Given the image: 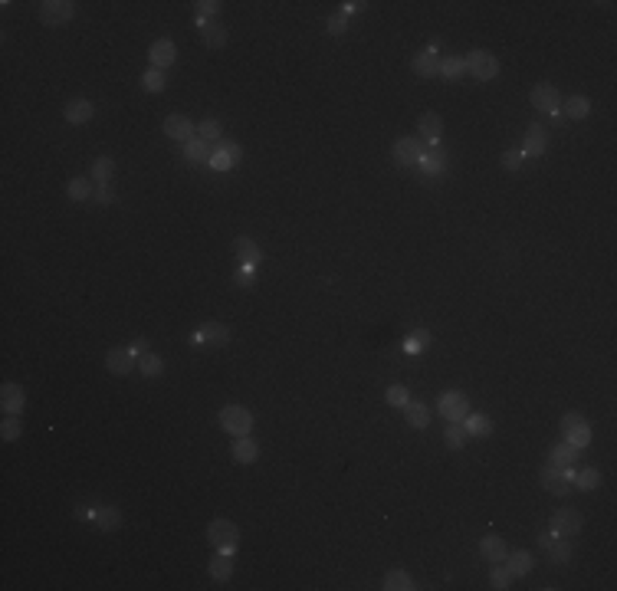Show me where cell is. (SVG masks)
<instances>
[{"label":"cell","instance_id":"1","mask_svg":"<svg viewBox=\"0 0 617 591\" xmlns=\"http://www.w3.org/2000/svg\"><path fill=\"white\" fill-rule=\"evenodd\" d=\"M217 420H220V430H227L233 440L247 437L250 430H253V410L243 408V404H227V408H220Z\"/></svg>","mask_w":617,"mask_h":591},{"label":"cell","instance_id":"2","mask_svg":"<svg viewBox=\"0 0 617 591\" xmlns=\"http://www.w3.org/2000/svg\"><path fill=\"white\" fill-rule=\"evenodd\" d=\"M207 542L217 549V552H227L233 555L240 545V529L237 523H230V519H210L207 523Z\"/></svg>","mask_w":617,"mask_h":591},{"label":"cell","instance_id":"3","mask_svg":"<svg viewBox=\"0 0 617 591\" xmlns=\"http://www.w3.org/2000/svg\"><path fill=\"white\" fill-rule=\"evenodd\" d=\"M463 63H466V73L473 79H479V83H489V79L499 76V59L493 53H486V49H470L463 56Z\"/></svg>","mask_w":617,"mask_h":591},{"label":"cell","instance_id":"4","mask_svg":"<svg viewBox=\"0 0 617 591\" xmlns=\"http://www.w3.org/2000/svg\"><path fill=\"white\" fill-rule=\"evenodd\" d=\"M539 480L551 496H568L571 489H575V467L558 470V467H551V463H545V467L539 470Z\"/></svg>","mask_w":617,"mask_h":591},{"label":"cell","instance_id":"5","mask_svg":"<svg viewBox=\"0 0 617 591\" xmlns=\"http://www.w3.org/2000/svg\"><path fill=\"white\" fill-rule=\"evenodd\" d=\"M561 434H565V444H571L575 450H585L591 444V427L578 410H568L561 418Z\"/></svg>","mask_w":617,"mask_h":591},{"label":"cell","instance_id":"6","mask_svg":"<svg viewBox=\"0 0 617 591\" xmlns=\"http://www.w3.org/2000/svg\"><path fill=\"white\" fill-rule=\"evenodd\" d=\"M73 17H76L73 0H43L39 4V23H47V27H66Z\"/></svg>","mask_w":617,"mask_h":591},{"label":"cell","instance_id":"7","mask_svg":"<svg viewBox=\"0 0 617 591\" xmlns=\"http://www.w3.org/2000/svg\"><path fill=\"white\" fill-rule=\"evenodd\" d=\"M437 410L440 418L450 420V424H463L470 418V401H466L463 391H444L437 401Z\"/></svg>","mask_w":617,"mask_h":591},{"label":"cell","instance_id":"8","mask_svg":"<svg viewBox=\"0 0 617 591\" xmlns=\"http://www.w3.org/2000/svg\"><path fill=\"white\" fill-rule=\"evenodd\" d=\"M581 525H585V519H581L578 509H558V513H551L549 519V532L558 535V539H571V535L581 532Z\"/></svg>","mask_w":617,"mask_h":591},{"label":"cell","instance_id":"9","mask_svg":"<svg viewBox=\"0 0 617 591\" xmlns=\"http://www.w3.org/2000/svg\"><path fill=\"white\" fill-rule=\"evenodd\" d=\"M529 99H532V105L539 109V112H558L561 109V92L551 83H535L532 86V92H529Z\"/></svg>","mask_w":617,"mask_h":591},{"label":"cell","instance_id":"10","mask_svg":"<svg viewBox=\"0 0 617 591\" xmlns=\"http://www.w3.org/2000/svg\"><path fill=\"white\" fill-rule=\"evenodd\" d=\"M420 152H424V148H420L417 138H408V135H404V138H398V142H394L391 158H394V164H398V168H414V164L420 162Z\"/></svg>","mask_w":617,"mask_h":591},{"label":"cell","instance_id":"11","mask_svg":"<svg viewBox=\"0 0 617 591\" xmlns=\"http://www.w3.org/2000/svg\"><path fill=\"white\" fill-rule=\"evenodd\" d=\"M148 59H152L154 69L174 66V63H178V43H174V39H168V37L154 39L152 47H148Z\"/></svg>","mask_w":617,"mask_h":591},{"label":"cell","instance_id":"12","mask_svg":"<svg viewBox=\"0 0 617 591\" xmlns=\"http://www.w3.org/2000/svg\"><path fill=\"white\" fill-rule=\"evenodd\" d=\"M0 408H4V414H17L20 418L23 408H27V391L17 382H7L0 388Z\"/></svg>","mask_w":617,"mask_h":591},{"label":"cell","instance_id":"13","mask_svg":"<svg viewBox=\"0 0 617 591\" xmlns=\"http://www.w3.org/2000/svg\"><path fill=\"white\" fill-rule=\"evenodd\" d=\"M164 135L174 138V142H181V145H188L190 138H194V122H190L188 115L171 112L168 118H164Z\"/></svg>","mask_w":617,"mask_h":591},{"label":"cell","instance_id":"14","mask_svg":"<svg viewBox=\"0 0 617 591\" xmlns=\"http://www.w3.org/2000/svg\"><path fill=\"white\" fill-rule=\"evenodd\" d=\"M138 365V358L132 355V348H109V355H105V368H109V374H128Z\"/></svg>","mask_w":617,"mask_h":591},{"label":"cell","instance_id":"15","mask_svg":"<svg viewBox=\"0 0 617 591\" xmlns=\"http://www.w3.org/2000/svg\"><path fill=\"white\" fill-rule=\"evenodd\" d=\"M240 158H243V148H240V145H220L217 152L210 154V168H214V171H230V168H237L240 164Z\"/></svg>","mask_w":617,"mask_h":591},{"label":"cell","instance_id":"16","mask_svg":"<svg viewBox=\"0 0 617 591\" xmlns=\"http://www.w3.org/2000/svg\"><path fill=\"white\" fill-rule=\"evenodd\" d=\"M417 168L427 174V178H437V174H444V171H446V154H444V148H440V145H430L427 152H420Z\"/></svg>","mask_w":617,"mask_h":591},{"label":"cell","instance_id":"17","mask_svg":"<svg viewBox=\"0 0 617 591\" xmlns=\"http://www.w3.org/2000/svg\"><path fill=\"white\" fill-rule=\"evenodd\" d=\"M545 148H549V135H545V128H542L539 122H532L529 128H525V138H523V154L539 158V154H545Z\"/></svg>","mask_w":617,"mask_h":591},{"label":"cell","instance_id":"18","mask_svg":"<svg viewBox=\"0 0 617 591\" xmlns=\"http://www.w3.org/2000/svg\"><path fill=\"white\" fill-rule=\"evenodd\" d=\"M92 115H95V105L89 99H69L66 109H63V118L69 125H86L92 122Z\"/></svg>","mask_w":617,"mask_h":591},{"label":"cell","instance_id":"19","mask_svg":"<svg viewBox=\"0 0 617 591\" xmlns=\"http://www.w3.org/2000/svg\"><path fill=\"white\" fill-rule=\"evenodd\" d=\"M417 135L424 138L427 145H440V138H444V118H440L437 112H427L420 115L417 122Z\"/></svg>","mask_w":617,"mask_h":591},{"label":"cell","instance_id":"20","mask_svg":"<svg viewBox=\"0 0 617 591\" xmlns=\"http://www.w3.org/2000/svg\"><path fill=\"white\" fill-rule=\"evenodd\" d=\"M194 342L197 345H227L230 342V329L224 322H204L200 325V332L194 335Z\"/></svg>","mask_w":617,"mask_h":591},{"label":"cell","instance_id":"21","mask_svg":"<svg viewBox=\"0 0 617 591\" xmlns=\"http://www.w3.org/2000/svg\"><path fill=\"white\" fill-rule=\"evenodd\" d=\"M230 457L237 460V463H243V467H247V463H257L259 460V444L253 437H237L233 440V450H230Z\"/></svg>","mask_w":617,"mask_h":591},{"label":"cell","instance_id":"22","mask_svg":"<svg viewBox=\"0 0 617 591\" xmlns=\"http://www.w3.org/2000/svg\"><path fill=\"white\" fill-rule=\"evenodd\" d=\"M479 555H483L486 562L493 565V562H503L506 555H509V549H506V542H503V539H499V535L486 532L483 539H479Z\"/></svg>","mask_w":617,"mask_h":591},{"label":"cell","instance_id":"23","mask_svg":"<svg viewBox=\"0 0 617 591\" xmlns=\"http://www.w3.org/2000/svg\"><path fill=\"white\" fill-rule=\"evenodd\" d=\"M233 250H237L240 263H247V267H259V263H263V250L257 247L253 237H237L233 240Z\"/></svg>","mask_w":617,"mask_h":591},{"label":"cell","instance_id":"24","mask_svg":"<svg viewBox=\"0 0 617 591\" xmlns=\"http://www.w3.org/2000/svg\"><path fill=\"white\" fill-rule=\"evenodd\" d=\"M578 450L571 447V444H565V440H561V444H555V447L549 450V463L551 467H558V470H568V467H575V463H578Z\"/></svg>","mask_w":617,"mask_h":591},{"label":"cell","instance_id":"25","mask_svg":"<svg viewBox=\"0 0 617 591\" xmlns=\"http://www.w3.org/2000/svg\"><path fill=\"white\" fill-rule=\"evenodd\" d=\"M207 575L214 578V582H230V578H233V555L217 552L207 562Z\"/></svg>","mask_w":617,"mask_h":591},{"label":"cell","instance_id":"26","mask_svg":"<svg viewBox=\"0 0 617 591\" xmlns=\"http://www.w3.org/2000/svg\"><path fill=\"white\" fill-rule=\"evenodd\" d=\"M92 519H95V525H99V532H115V529L122 525V513H118L115 506H95Z\"/></svg>","mask_w":617,"mask_h":591},{"label":"cell","instance_id":"27","mask_svg":"<svg viewBox=\"0 0 617 591\" xmlns=\"http://www.w3.org/2000/svg\"><path fill=\"white\" fill-rule=\"evenodd\" d=\"M404 418H408V424L414 430H424L430 424V408L424 404V401H414L410 398L408 404H404Z\"/></svg>","mask_w":617,"mask_h":591},{"label":"cell","instance_id":"28","mask_svg":"<svg viewBox=\"0 0 617 591\" xmlns=\"http://www.w3.org/2000/svg\"><path fill=\"white\" fill-rule=\"evenodd\" d=\"M410 66H414V73L424 79H434L440 76V59L434 56V49H427V53H417V56L410 59Z\"/></svg>","mask_w":617,"mask_h":591},{"label":"cell","instance_id":"29","mask_svg":"<svg viewBox=\"0 0 617 591\" xmlns=\"http://www.w3.org/2000/svg\"><path fill=\"white\" fill-rule=\"evenodd\" d=\"M200 39H204V47L207 49H224L227 47V39H230V33H227L224 23H207V27H200Z\"/></svg>","mask_w":617,"mask_h":591},{"label":"cell","instance_id":"30","mask_svg":"<svg viewBox=\"0 0 617 591\" xmlns=\"http://www.w3.org/2000/svg\"><path fill=\"white\" fill-rule=\"evenodd\" d=\"M463 430H466V437L483 440V437L493 434V420L486 418V414H473V410H470V418L463 420Z\"/></svg>","mask_w":617,"mask_h":591},{"label":"cell","instance_id":"31","mask_svg":"<svg viewBox=\"0 0 617 591\" xmlns=\"http://www.w3.org/2000/svg\"><path fill=\"white\" fill-rule=\"evenodd\" d=\"M506 562V568H509V575L513 578H523V575H529L532 572V552H525V549H519V552H513V555H506L503 559Z\"/></svg>","mask_w":617,"mask_h":591},{"label":"cell","instance_id":"32","mask_svg":"<svg viewBox=\"0 0 617 591\" xmlns=\"http://www.w3.org/2000/svg\"><path fill=\"white\" fill-rule=\"evenodd\" d=\"M210 154L214 152H210V145L204 142V138H190V142L184 145V162L188 164H204V162L210 164Z\"/></svg>","mask_w":617,"mask_h":591},{"label":"cell","instance_id":"33","mask_svg":"<svg viewBox=\"0 0 617 591\" xmlns=\"http://www.w3.org/2000/svg\"><path fill=\"white\" fill-rule=\"evenodd\" d=\"M381 588L384 591H414V578H410L404 568H391V572L384 575Z\"/></svg>","mask_w":617,"mask_h":591},{"label":"cell","instance_id":"34","mask_svg":"<svg viewBox=\"0 0 617 591\" xmlns=\"http://www.w3.org/2000/svg\"><path fill=\"white\" fill-rule=\"evenodd\" d=\"M565 115H568V118H575V122L588 118V115H591V99L588 96H568V99H565Z\"/></svg>","mask_w":617,"mask_h":591},{"label":"cell","instance_id":"35","mask_svg":"<svg viewBox=\"0 0 617 591\" xmlns=\"http://www.w3.org/2000/svg\"><path fill=\"white\" fill-rule=\"evenodd\" d=\"M112 178H115V162H112V158H105V154H102V158H95V162H92V181L99 184V188H105Z\"/></svg>","mask_w":617,"mask_h":591},{"label":"cell","instance_id":"36","mask_svg":"<svg viewBox=\"0 0 617 591\" xmlns=\"http://www.w3.org/2000/svg\"><path fill=\"white\" fill-rule=\"evenodd\" d=\"M545 552H549V559H551L555 565L571 562V542H568V539H558V535H555V539L545 545Z\"/></svg>","mask_w":617,"mask_h":591},{"label":"cell","instance_id":"37","mask_svg":"<svg viewBox=\"0 0 617 591\" xmlns=\"http://www.w3.org/2000/svg\"><path fill=\"white\" fill-rule=\"evenodd\" d=\"M138 368H142L145 378H161L164 374V358L154 352H145L142 358H138Z\"/></svg>","mask_w":617,"mask_h":591},{"label":"cell","instance_id":"38","mask_svg":"<svg viewBox=\"0 0 617 591\" xmlns=\"http://www.w3.org/2000/svg\"><path fill=\"white\" fill-rule=\"evenodd\" d=\"M66 194H69V200H89L95 194L92 178H73V181L66 184Z\"/></svg>","mask_w":617,"mask_h":591},{"label":"cell","instance_id":"39","mask_svg":"<svg viewBox=\"0 0 617 591\" xmlns=\"http://www.w3.org/2000/svg\"><path fill=\"white\" fill-rule=\"evenodd\" d=\"M164 86H168V79H164V69L148 66V73L142 76V89H145V92L158 96V92H164Z\"/></svg>","mask_w":617,"mask_h":591},{"label":"cell","instance_id":"40","mask_svg":"<svg viewBox=\"0 0 617 591\" xmlns=\"http://www.w3.org/2000/svg\"><path fill=\"white\" fill-rule=\"evenodd\" d=\"M427 345H430V332H427V329H414V332L404 339V352H408V355H420V352H427Z\"/></svg>","mask_w":617,"mask_h":591},{"label":"cell","instance_id":"41","mask_svg":"<svg viewBox=\"0 0 617 591\" xmlns=\"http://www.w3.org/2000/svg\"><path fill=\"white\" fill-rule=\"evenodd\" d=\"M601 487V473L598 467H588L581 470V473H575V489H581V493H591V489Z\"/></svg>","mask_w":617,"mask_h":591},{"label":"cell","instance_id":"42","mask_svg":"<svg viewBox=\"0 0 617 591\" xmlns=\"http://www.w3.org/2000/svg\"><path fill=\"white\" fill-rule=\"evenodd\" d=\"M220 7H224L220 0H197V4H194V10H197V23H200V27L214 23V17L220 13Z\"/></svg>","mask_w":617,"mask_h":591},{"label":"cell","instance_id":"43","mask_svg":"<svg viewBox=\"0 0 617 591\" xmlns=\"http://www.w3.org/2000/svg\"><path fill=\"white\" fill-rule=\"evenodd\" d=\"M463 73H466L463 56H444L440 59V76L444 79H460Z\"/></svg>","mask_w":617,"mask_h":591},{"label":"cell","instance_id":"44","mask_svg":"<svg viewBox=\"0 0 617 591\" xmlns=\"http://www.w3.org/2000/svg\"><path fill=\"white\" fill-rule=\"evenodd\" d=\"M489 585H493L496 591H506L513 585V575H509V568H506L503 562H493V568H489Z\"/></svg>","mask_w":617,"mask_h":591},{"label":"cell","instance_id":"45","mask_svg":"<svg viewBox=\"0 0 617 591\" xmlns=\"http://www.w3.org/2000/svg\"><path fill=\"white\" fill-rule=\"evenodd\" d=\"M466 440H470V437H466L463 424H450V427L444 430V444H446V447H450V450H460V447H463V444H466Z\"/></svg>","mask_w":617,"mask_h":591},{"label":"cell","instance_id":"46","mask_svg":"<svg viewBox=\"0 0 617 591\" xmlns=\"http://www.w3.org/2000/svg\"><path fill=\"white\" fill-rule=\"evenodd\" d=\"M384 401H388L391 408H401V410H404V404L410 401V391L404 388V384H388V391H384Z\"/></svg>","mask_w":617,"mask_h":591},{"label":"cell","instance_id":"47","mask_svg":"<svg viewBox=\"0 0 617 591\" xmlns=\"http://www.w3.org/2000/svg\"><path fill=\"white\" fill-rule=\"evenodd\" d=\"M20 434H23L20 418H17V414H7V418H4V424H0V437L10 444V440H20Z\"/></svg>","mask_w":617,"mask_h":591},{"label":"cell","instance_id":"48","mask_svg":"<svg viewBox=\"0 0 617 591\" xmlns=\"http://www.w3.org/2000/svg\"><path fill=\"white\" fill-rule=\"evenodd\" d=\"M197 135H200V138H204V142L210 145V142H217L220 135H224V125H220L217 118H204V122L197 125Z\"/></svg>","mask_w":617,"mask_h":591},{"label":"cell","instance_id":"49","mask_svg":"<svg viewBox=\"0 0 617 591\" xmlns=\"http://www.w3.org/2000/svg\"><path fill=\"white\" fill-rule=\"evenodd\" d=\"M257 267H247V263H240V269L233 273V283H237L240 289H250V286H257Z\"/></svg>","mask_w":617,"mask_h":591},{"label":"cell","instance_id":"50","mask_svg":"<svg viewBox=\"0 0 617 591\" xmlns=\"http://www.w3.org/2000/svg\"><path fill=\"white\" fill-rule=\"evenodd\" d=\"M499 162H503V168H506L509 174H519V171H523L525 154L519 152V148H509V152H503V158H499Z\"/></svg>","mask_w":617,"mask_h":591},{"label":"cell","instance_id":"51","mask_svg":"<svg viewBox=\"0 0 617 591\" xmlns=\"http://www.w3.org/2000/svg\"><path fill=\"white\" fill-rule=\"evenodd\" d=\"M345 27H348V17H345V13H332V17H329V33H332V37H342Z\"/></svg>","mask_w":617,"mask_h":591},{"label":"cell","instance_id":"52","mask_svg":"<svg viewBox=\"0 0 617 591\" xmlns=\"http://www.w3.org/2000/svg\"><path fill=\"white\" fill-rule=\"evenodd\" d=\"M95 200H99V204H112L115 200V194L109 191V184H105V188H95V194H92Z\"/></svg>","mask_w":617,"mask_h":591},{"label":"cell","instance_id":"53","mask_svg":"<svg viewBox=\"0 0 617 591\" xmlns=\"http://www.w3.org/2000/svg\"><path fill=\"white\" fill-rule=\"evenodd\" d=\"M128 348H132V355H135V358H142V355L148 352V342H145V339H135V342L128 345Z\"/></svg>","mask_w":617,"mask_h":591},{"label":"cell","instance_id":"54","mask_svg":"<svg viewBox=\"0 0 617 591\" xmlns=\"http://www.w3.org/2000/svg\"><path fill=\"white\" fill-rule=\"evenodd\" d=\"M365 4H358V0H348V4H342V13L348 17V13H355V10H361Z\"/></svg>","mask_w":617,"mask_h":591},{"label":"cell","instance_id":"55","mask_svg":"<svg viewBox=\"0 0 617 591\" xmlns=\"http://www.w3.org/2000/svg\"><path fill=\"white\" fill-rule=\"evenodd\" d=\"M551 539H555V535H551V532H549V535L542 532V535H539V545H542V549H545V545H549V542H551Z\"/></svg>","mask_w":617,"mask_h":591}]
</instances>
